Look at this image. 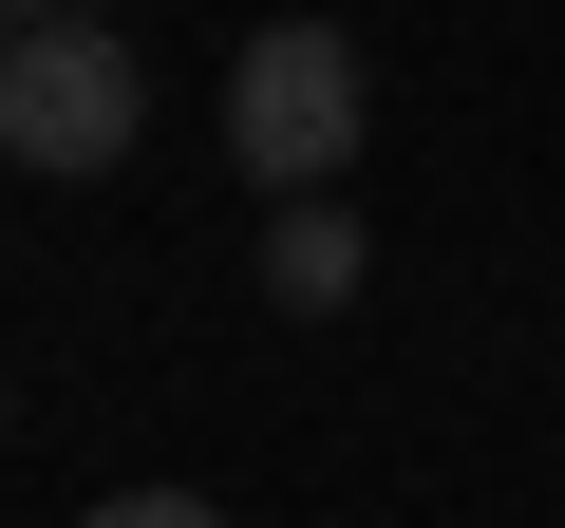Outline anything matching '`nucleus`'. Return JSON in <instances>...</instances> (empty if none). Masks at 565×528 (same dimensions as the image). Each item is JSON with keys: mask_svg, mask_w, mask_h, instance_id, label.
Here are the masks:
<instances>
[{"mask_svg": "<svg viewBox=\"0 0 565 528\" xmlns=\"http://www.w3.org/2000/svg\"><path fill=\"white\" fill-rule=\"evenodd\" d=\"M359 114H377V76H359L340 20H264V39L226 57V151L264 170V208H321V189L359 170Z\"/></svg>", "mask_w": 565, "mask_h": 528, "instance_id": "obj_1", "label": "nucleus"}, {"mask_svg": "<svg viewBox=\"0 0 565 528\" xmlns=\"http://www.w3.org/2000/svg\"><path fill=\"white\" fill-rule=\"evenodd\" d=\"M132 133H151V57H132L114 20H39V39H0V151H20V170L95 189Z\"/></svg>", "mask_w": 565, "mask_h": 528, "instance_id": "obj_2", "label": "nucleus"}, {"mask_svg": "<svg viewBox=\"0 0 565 528\" xmlns=\"http://www.w3.org/2000/svg\"><path fill=\"white\" fill-rule=\"evenodd\" d=\"M359 264H377V245H359V208H340V189H321V208H264V303L340 321V303H359Z\"/></svg>", "mask_w": 565, "mask_h": 528, "instance_id": "obj_3", "label": "nucleus"}, {"mask_svg": "<svg viewBox=\"0 0 565 528\" xmlns=\"http://www.w3.org/2000/svg\"><path fill=\"white\" fill-rule=\"evenodd\" d=\"M76 528H226L207 490H114V509H76Z\"/></svg>", "mask_w": 565, "mask_h": 528, "instance_id": "obj_4", "label": "nucleus"}, {"mask_svg": "<svg viewBox=\"0 0 565 528\" xmlns=\"http://www.w3.org/2000/svg\"><path fill=\"white\" fill-rule=\"evenodd\" d=\"M39 20H114V0H0V39H39Z\"/></svg>", "mask_w": 565, "mask_h": 528, "instance_id": "obj_5", "label": "nucleus"}, {"mask_svg": "<svg viewBox=\"0 0 565 528\" xmlns=\"http://www.w3.org/2000/svg\"><path fill=\"white\" fill-rule=\"evenodd\" d=\"M0 415H20V378H0Z\"/></svg>", "mask_w": 565, "mask_h": 528, "instance_id": "obj_6", "label": "nucleus"}]
</instances>
